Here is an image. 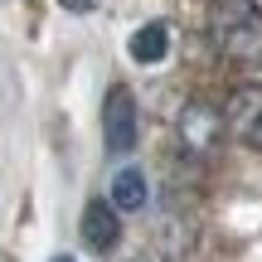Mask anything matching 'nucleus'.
<instances>
[{"mask_svg":"<svg viewBox=\"0 0 262 262\" xmlns=\"http://www.w3.org/2000/svg\"><path fill=\"white\" fill-rule=\"evenodd\" d=\"M54 262H73V257H54Z\"/></svg>","mask_w":262,"mask_h":262,"instance_id":"nucleus-9","label":"nucleus"},{"mask_svg":"<svg viewBox=\"0 0 262 262\" xmlns=\"http://www.w3.org/2000/svg\"><path fill=\"white\" fill-rule=\"evenodd\" d=\"M131 58L136 63H160V58L170 54V25H160V19H150V25H141L136 34H131Z\"/></svg>","mask_w":262,"mask_h":262,"instance_id":"nucleus-7","label":"nucleus"},{"mask_svg":"<svg viewBox=\"0 0 262 262\" xmlns=\"http://www.w3.org/2000/svg\"><path fill=\"white\" fill-rule=\"evenodd\" d=\"M141 262H150V257H141Z\"/></svg>","mask_w":262,"mask_h":262,"instance_id":"nucleus-10","label":"nucleus"},{"mask_svg":"<svg viewBox=\"0 0 262 262\" xmlns=\"http://www.w3.org/2000/svg\"><path fill=\"white\" fill-rule=\"evenodd\" d=\"M209 34H214V49L224 58L243 68H262V10L253 0H214Z\"/></svg>","mask_w":262,"mask_h":262,"instance_id":"nucleus-1","label":"nucleus"},{"mask_svg":"<svg viewBox=\"0 0 262 262\" xmlns=\"http://www.w3.org/2000/svg\"><path fill=\"white\" fill-rule=\"evenodd\" d=\"M63 5H68V10H78V15H88V10H93L97 0H63Z\"/></svg>","mask_w":262,"mask_h":262,"instance_id":"nucleus-8","label":"nucleus"},{"mask_svg":"<svg viewBox=\"0 0 262 262\" xmlns=\"http://www.w3.org/2000/svg\"><path fill=\"white\" fill-rule=\"evenodd\" d=\"M102 141L112 156H126L136 146V97L131 88H107V102H102Z\"/></svg>","mask_w":262,"mask_h":262,"instance_id":"nucleus-3","label":"nucleus"},{"mask_svg":"<svg viewBox=\"0 0 262 262\" xmlns=\"http://www.w3.org/2000/svg\"><path fill=\"white\" fill-rule=\"evenodd\" d=\"M107 199H112L117 214H136V209H146V175H141L136 165H122L112 175V185H107Z\"/></svg>","mask_w":262,"mask_h":262,"instance_id":"nucleus-6","label":"nucleus"},{"mask_svg":"<svg viewBox=\"0 0 262 262\" xmlns=\"http://www.w3.org/2000/svg\"><path fill=\"white\" fill-rule=\"evenodd\" d=\"M224 122L248 150H262V83L233 88V97H228V107H224Z\"/></svg>","mask_w":262,"mask_h":262,"instance_id":"nucleus-4","label":"nucleus"},{"mask_svg":"<svg viewBox=\"0 0 262 262\" xmlns=\"http://www.w3.org/2000/svg\"><path fill=\"white\" fill-rule=\"evenodd\" d=\"M175 131H180L185 156L204 160V156H214V146H219V136L228 131V122H224V112H219V107H209V102H185Z\"/></svg>","mask_w":262,"mask_h":262,"instance_id":"nucleus-2","label":"nucleus"},{"mask_svg":"<svg viewBox=\"0 0 262 262\" xmlns=\"http://www.w3.org/2000/svg\"><path fill=\"white\" fill-rule=\"evenodd\" d=\"M117 238H122V219H117L112 199H93V204L83 209V243L93 248V253H112Z\"/></svg>","mask_w":262,"mask_h":262,"instance_id":"nucleus-5","label":"nucleus"}]
</instances>
